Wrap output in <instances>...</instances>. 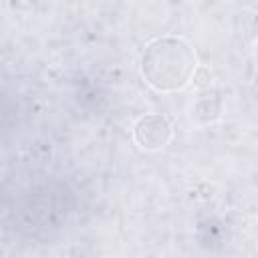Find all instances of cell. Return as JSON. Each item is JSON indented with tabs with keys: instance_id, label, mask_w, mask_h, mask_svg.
<instances>
[{
	"instance_id": "cell-2",
	"label": "cell",
	"mask_w": 258,
	"mask_h": 258,
	"mask_svg": "<svg viewBox=\"0 0 258 258\" xmlns=\"http://www.w3.org/2000/svg\"><path fill=\"white\" fill-rule=\"evenodd\" d=\"M133 139L145 151L163 149L171 139V123L159 113L143 115L133 125Z\"/></svg>"
},
{
	"instance_id": "cell-1",
	"label": "cell",
	"mask_w": 258,
	"mask_h": 258,
	"mask_svg": "<svg viewBox=\"0 0 258 258\" xmlns=\"http://www.w3.org/2000/svg\"><path fill=\"white\" fill-rule=\"evenodd\" d=\"M198 67L194 46L179 36H159L141 54V75L149 87L161 93L183 89Z\"/></svg>"
}]
</instances>
